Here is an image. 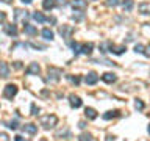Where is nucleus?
Listing matches in <instances>:
<instances>
[{
    "mask_svg": "<svg viewBox=\"0 0 150 141\" xmlns=\"http://www.w3.org/2000/svg\"><path fill=\"white\" fill-rule=\"evenodd\" d=\"M41 125L44 127V129H52V127L56 125V122H58V118H56L55 115H47V116H42L41 119Z\"/></svg>",
    "mask_w": 150,
    "mask_h": 141,
    "instance_id": "1",
    "label": "nucleus"
},
{
    "mask_svg": "<svg viewBox=\"0 0 150 141\" xmlns=\"http://www.w3.org/2000/svg\"><path fill=\"white\" fill-rule=\"evenodd\" d=\"M16 94H17V86H16V85H6V86H5L3 96L6 99H13Z\"/></svg>",
    "mask_w": 150,
    "mask_h": 141,
    "instance_id": "2",
    "label": "nucleus"
},
{
    "mask_svg": "<svg viewBox=\"0 0 150 141\" xmlns=\"http://www.w3.org/2000/svg\"><path fill=\"white\" fill-rule=\"evenodd\" d=\"M61 75V70L56 68H49V80L50 82H58Z\"/></svg>",
    "mask_w": 150,
    "mask_h": 141,
    "instance_id": "3",
    "label": "nucleus"
},
{
    "mask_svg": "<svg viewBox=\"0 0 150 141\" xmlns=\"http://www.w3.org/2000/svg\"><path fill=\"white\" fill-rule=\"evenodd\" d=\"M69 102H70V107L72 108H80L81 107V99L78 96H75V94H70L69 96Z\"/></svg>",
    "mask_w": 150,
    "mask_h": 141,
    "instance_id": "4",
    "label": "nucleus"
},
{
    "mask_svg": "<svg viewBox=\"0 0 150 141\" xmlns=\"http://www.w3.org/2000/svg\"><path fill=\"white\" fill-rule=\"evenodd\" d=\"M39 72H41V68H39V64H38V63H31L30 66H28V69H27L28 75H38Z\"/></svg>",
    "mask_w": 150,
    "mask_h": 141,
    "instance_id": "5",
    "label": "nucleus"
},
{
    "mask_svg": "<svg viewBox=\"0 0 150 141\" xmlns=\"http://www.w3.org/2000/svg\"><path fill=\"white\" fill-rule=\"evenodd\" d=\"M70 5H72L74 9H84V8L88 6L86 0H72V2H70Z\"/></svg>",
    "mask_w": 150,
    "mask_h": 141,
    "instance_id": "6",
    "label": "nucleus"
},
{
    "mask_svg": "<svg viewBox=\"0 0 150 141\" xmlns=\"http://www.w3.org/2000/svg\"><path fill=\"white\" fill-rule=\"evenodd\" d=\"M97 80H98V75L96 72H89L86 77H84V82H86L88 85H96Z\"/></svg>",
    "mask_w": 150,
    "mask_h": 141,
    "instance_id": "7",
    "label": "nucleus"
},
{
    "mask_svg": "<svg viewBox=\"0 0 150 141\" xmlns=\"http://www.w3.org/2000/svg\"><path fill=\"white\" fill-rule=\"evenodd\" d=\"M102 80H103V82H106V83H114L117 80V77L112 72H106V74L102 75Z\"/></svg>",
    "mask_w": 150,
    "mask_h": 141,
    "instance_id": "8",
    "label": "nucleus"
},
{
    "mask_svg": "<svg viewBox=\"0 0 150 141\" xmlns=\"http://www.w3.org/2000/svg\"><path fill=\"white\" fill-rule=\"evenodd\" d=\"M31 16H33V19H35L36 22H39V24H44V22H47V21H49V19H47V17H45V16H44V14H42V13H39V11L33 13Z\"/></svg>",
    "mask_w": 150,
    "mask_h": 141,
    "instance_id": "9",
    "label": "nucleus"
},
{
    "mask_svg": "<svg viewBox=\"0 0 150 141\" xmlns=\"http://www.w3.org/2000/svg\"><path fill=\"white\" fill-rule=\"evenodd\" d=\"M23 30H25V33H27V35H30V36L38 35V28L30 25V24H25V25H23Z\"/></svg>",
    "mask_w": 150,
    "mask_h": 141,
    "instance_id": "10",
    "label": "nucleus"
},
{
    "mask_svg": "<svg viewBox=\"0 0 150 141\" xmlns=\"http://www.w3.org/2000/svg\"><path fill=\"white\" fill-rule=\"evenodd\" d=\"M23 132H27V133H30V135H35V133H38V125H35V124H25V125H23Z\"/></svg>",
    "mask_w": 150,
    "mask_h": 141,
    "instance_id": "11",
    "label": "nucleus"
},
{
    "mask_svg": "<svg viewBox=\"0 0 150 141\" xmlns=\"http://www.w3.org/2000/svg\"><path fill=\"white\" fill-rule=\"evenodd\" d=\"M5 33L9 36H16L17 35V28L16 25H13V24H9V25H5Z\"/></svg>",
    "mask_w": 150,
    "mask_h": 141,
    "instance_id": "12",
    "label": "nucleus"
},
{
    "mask_svg": "<svg viewBox=\"0 0 150 141\" xmlns=\"http://www.w3.org/2000/svg\"><path fill=\"white\" fill-rule=\"evenodd\" d=\"M127 49L124 46H119V47H116V46H112V44H110V52L111 53H116V55H120V53H124Z\"/></svg>",
    "mask_w": 150,
    "mask_h": 141,
    "instance_id": "13",
    "label": "nucleus"
},
{
    "mask_svg": "<svg viewBox=\"0 0 150 141\" xmlns=\"http://www.w3.org/2000/svg\"><path fill=\"white\" fill-rule=\"evenodd\" d=\"M138 9H139V13L141 14H150V3H139V6H138Z\"/></svg>",
    "mask_w": 150,
    "mask_h": 141,
    "instance_id": "14",
    "label": "nucleus"
},
{
    "mask_svg": "<svg viewBox=\"0 0 150 141\" xmlns=\"http://www.w3.org/2000/svg\"><path fill=\"white\" fill-rule=\"evenodd\" d=\"M120 113H119V110H112V111H106L105 115H103V119H106V121H110V119H112V118H117Z\"/></svg>",
    "mask_w": 150,
    "mask_h": 141,
    "instance_id": "15",
    "label": "nucleus"
},
{
    "mask_svg": "<svg viewBox=\"0 0 150 141\" xmlns=\"http://www.w3.org/2000/svg\"><path fill=\"white\" fill-rule=\"evenodd\" d=\"M92 44H91V42H89V44H83L81 46V50H80V53H83V55H89V53H91V52H92Z\"/></svg>",
    "mask_w": 150,
    "mask_h": 141,
    "instance_id": "16",
    "label": "nucleus"
},
{
    "mask_svg": "<svg viewBox=\"0 0 150 141\" xmlns=\"http://www.w3.org/2000/svg\"><path fill=\"white\" fill-rule=\"evenodd\" d=\"M134 52H136V53H142L145 56H150V53H149V52H145V47L142 44H136L134 46Z\"/></svg>",
    "mask_w": 150,
    "mask_h": 141,
    "instance_id": "17",
    "label": "nucleus"
},
{
    "mask_svg": "<svg viewBox=\"0 0 150 141\" xmlns=\"http://www.w3.org/2000/svg\"><path fill=\"white\" fill-rule=\"evenodd\" d=\"M84 115H86V118H89V119H96L97 111L94 110V108H86V110H84Z\"/></svg>",
    "mask_w": 150,
    "mask_h": 141,
    "instance_id": "18",
    "label": "nucleus"
},
{
    "mask_svg": "<svg viewBox=\"0 0 150 141\" xmlns=\"http://www.w3.org/2000/svg\"><path fill=\"white\" fill-rule=\"evenodd\" d=\"M0 75L2 77H8L9 75V69H8L6 63H0Z\"/></svg>",
    "mask_w": 150,
    "mask_h": 141,
    "instance_id": "19",
    "label": "nucleus"
},
{
    "mask_svg": "<svg viewBox=\"0 0 150 141\" xmlns=\"http://www.w3.org/2000/svg\"><path fill=\"white\" fill-rule=\"evenodd\" d=\"M122 8L125 11H131L133 9V0H122Z\"/></svg>",
    "mask_w": 150,
    "mask_h": 141,
    "instance_id": "20",
    "label": "nucleus"
},
{
    "mask_svg": "<svg viewBox=\"0 0 150 141\" xmlns=\"http://www.w3.org/2000/svg\"><path fill=\"white\" fill-rule=\"evenodd\" d=\"M78 141H97V140L94 138L91 133H81L78 136Z\"/></svg>",
    "mask_w": 150,
    "mask_h": 141,
    "instance_id": "21",
    "label": "nucleus"
},
{
    "mask_svg": "<svg viewBox=\"0 0 150 141\" xmlns=\"http://www.w3.org/2000/svg\"><path fill=\"white\" fill-rule=\"evenodd\" d=\"M42 36L45 38V39H53V31L50 30V28H44V30H42Z\"/></svg>",
    "mask_w": 150,
    "mask_h": 141,
    "instance_id": "22",
    "label": "nucleus"
},
{
    "mask_svg": "<svg viewBox=\"0 0 150 141\" xmlns=\"http://www.w3.org/2000/svg\"><path fill=\"white\" fill-rule=\"evenodd\" d=\"M42 6H44V9H52L55 6V0H44V2H42Z\"/></svg>",
    "mask_w": 150,
    "mask_h": 141,
    "instance_id": "23",
    "label": "nucleus"
},
{
    "mask_svg": "<svg viewBox=\"0 0 150 141\" xmlns=\"http://www.w3.org/2000/svg\"><path fill=\"white\" fill-rule=\"evenodd\" d=\"M70 31H72V28H70V27H61V28H59V33L63 35V38H66Z\"/></svg>",
    "mask_w": 150,
    "mask_h": 141,
    "instance_id": "24",
    "label": "nucleus"
},
{
    "mask_svg": "<svg viewBox=\"0 0 150 141\" xmlns=\"http://www.w3.org/2000/svg\"><path fill=\"white\" fill-rule=\"evenodd\" d=\"M67 136V138H70V130L69 129H64V130H59L58 133H56V138H59V136Z\"/></svg>",
    "mask_w": 150,
    "mask_h": 141,
    "instance_id": "25",
    "label": "nucleus"
},
{
    "mask_svg": "<svg viewBox=\"0 0 150 141\" xmlns=\"http://www.w3.org/2000/svg\"><path fill=\"white\" fill-rule=\"evenodd\" d=\"M70 47L74 49L75 55H78V53H80V50H81V46H80V44H77V42H70Z\"/></svg>",
    "mask_w": 150,
    "mask_h": 141,
    "instance_id": "26",
    "label": "nucleus"
},
{
    "mask_svg": "<svg viewBox=\"0 0 150 141\" xmlns=\"http://www.w3.org/2000/svg\"><path fill=\"white\" fill-rule=\"evenodd\" d=\"M6 125H8V129H11V130H16L19 127L17 121H9V122H6Z\"/></svg>",
    "mask_w": 150,
    "mask_h": 141,
    "instance_id": "27",
    "label": "nucleus"
},
{
    "mask_svg": "<svg viewBox=\"0 0 150 141\" xmlns=\"http://www.w3.org/2000/svg\"><path fill=\"white\" fill-rule=\"evenodd\" d=\"M134 107H136V110H142V108H144V102L138 99V100L134 102Z\"/></svg>",
    "mask_w": 150,
    "mask_h": 141,
    "instance_id": "28",
    "label": "nucleus"
},
{
    "mask_svg": "<svg viewBox=\"0 0 150 141\" xmlns=\"http://www.w3.org/2000/svg\"><path fill=\"white\" fill-rule=\"evenodd\" d=\"M106 5H108V6H112V8H114V6H117V5H119V0H108Z\"/></svg>",
    "mask_w": 150,
    "mask_h": 141,
    "instance_id": "29",
    "label": "nucleus"
},
{
    "mask_svg": "<svg viewBox=\"0 0 150 141\" xmlns=\"http://www.w3.org/2000/svg\"><path fill=\"white\" fill-rule=\"evenodd\" d=\"M67 78H69L72 83H75V85H78V83H80V78H78V77H74V75H67Z\"/></svg>",
    "mask_w": 150,
    "mask_h": 141,
    "instance_id": "30",
    "label": "nucleus"
},
{
    "mask_svg": "<svg viewBox=\"0 0 150 141\" xmlns=\"http://www.w3.org/2000/svg\"><path fill=\"white\" fill-rule=\"evenodd\" d=\"M0 141H9V136L3 132H0Z\"/></svg>",
    "mask_w": 150,
    "mask_h": 141,
    "instance_id": "31",
    "label": "nucleus"
},
{
    "mask_svg": "<svg viewBox=\"0 0 150 141\" xmlns=\"http://www.w3.org/2000/svg\"><path fill=\"white\" fill-rule=\"evenodd\" d=\"M38 113H39V108L33 103V105H31V115H38Z\"/></svg>",
    "mask_w": 150,
    "mask_h": 141,
    "instance_id": "32",
    "label": "nucleus"
},
{
    "mask_svg": "<svg viewBox=\"0 0 150 141\" xmlns=\"http://www.w3.org/2000/svg\"><path fill=\"white\" fill-rule=\"evenodd\" d=\"M5 19H6V14H5L3 11H0V24L5 22Z\"/></svg>",
    "mask_w": 150,
    "mask_h": 141,
    "instance_id": "33",
    "label": "nucleus"
},
{
    "mask_svg": "<svg viewBox=\"0 0 150 141\" xmlns=\"http://www.w3.org/2000/svg\"><path fill=\"white\" fill-rule=\"evenodd\" d=\"M78 127H80V129H84V127H86V122H84V121H80Z\"/></svg>",
    "mask_w": 150,
    "mask_h": 141,
    "instance_id": "34",
    "label": "nucleus"
},
{
    "mask_svg": "<svg viewBox=\"0 0 150 141\" xmlns=\"http://www.w3.org/2000/svg\"><path fill=\"white\" fill-rule=\"evenodd\" d=\"M14 140H16V141H28V140H23L22 136H16V138H14Z\"/></svg>",
    "mask_w": 150,
    "mask_h": 141,
    "instance_id": "35",
    "label": "nucleus"
},
{
    "mask_svg": "<svg viewBox=\"0 0 150 141\" xmlns=\"http://www.w3.org/2000/svg\"><path fill=\"white\" fill-rule=\"evenodd\" d=\"M14 66H16V69H21V68H22V64L19 63V61H16V64H14Z\"/></svg>",
    "mask_w": 150,
    "mask_h": 141,
    "instance_id": "36",
    "label": "nucleus"
},
{
    "mask_svg": "<svg viewBox=\"0 0 150 141\" xmlns=\"http://www.w3.org/2000/svg\"><path fill=\"white\" fill-rule=\"evenodd\" d=\"M31 2H33V0H22V3H27V5L31 3Z\"/></svg>",
    "mask_w": 150,
    "mask_h": 141,
    "instance_id": "37",
    "label": "nucleus"
},
{
    "mask_svg": "<svg viewBox=\"0 0 150 141\" xmlns=\"http://www.w3.org/2000/svg\"><path fill=\"white\" fill-rule=\"evenodd\" d=\"M106 141H114V136H108V140Z\"/></svg>",
    "mask_w": 150,
    "mask_h": 141,
    "instance_id": "38",
    "label": "nucleus"
},
{
    "mask_svg": "<svg viewBox=\"0 0 150 141\" xmlns=\"http://www.w3.org/2000/svg\"><path fill=\"white\" fill-rule=\"evenodd\" d=\"M3 3H11V0H2Z\"/></svg>",
    "mask_w": 150,
    "mask_h": 141,
    "instance_id": "39",
    "label": "nucleus"
},
{
    "mask_svg": "<svg viewBox=\"0 0 150 141\" xmlns=\"http://www.w3.org/2000/svg\"><path fill=\"white\" fill-rule=\"evenodd\" d=\"M149 133H150V124H149Z\"/></svg>",
    "mask_w": 150,
    "mask_h": 141,
    "instance_id": "40",
    "label": "nucleus"
},
{
    "mask_svg": "<svg viewBox=\"0 0 150 141\" xmlns=\"http://www.w3.org/2000/svg\"><path fill=\"white\" fill-rule=\"evenodd\" d=\"M42 141H45V140H42Z\"/></svg>",
    "mask_w": 150,
    "mask_h": 141,
    "instance_id": "41",
    "label": "nucleus"
},
{
    "mask_svg": "<svg viewBox=\"0 0 150 141\" xmlns=\"http://www.w3.org/2000/svg\"><path fill=\"white\" fill-rule=\"evenodd\" d=\"M149 49H150V46H149Z\"/></svg>",
    "mask_w": 150,
    "mask_h": 141,
    "instance_id": "42",
    "label": "nucleus"
}]
</instances>
